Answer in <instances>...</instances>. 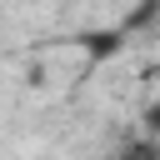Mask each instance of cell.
<instances>
[{
	"label": "cell",
	"instance_id": "6da1fadb",
	"mask_svg": "<svg viewBox=\"0 0 160 160\" xmlns=\"http://www.w3.org/2000/svg\"><path fill=\"white\" fill-rule=\"evenodd\" d=\"M140 125H145V135L160 145V100H150V105L140 110Z\"/></svg>",
	"mask_w": 160,
	"mask_h": 160
}]
</instances>
